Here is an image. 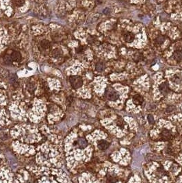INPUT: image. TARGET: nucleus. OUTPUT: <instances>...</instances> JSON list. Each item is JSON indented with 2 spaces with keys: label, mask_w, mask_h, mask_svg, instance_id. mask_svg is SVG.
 I'll use <instances>...</instances> for the list:
<instances>
[{
  "label": "nucleus",
  "mask_w": 182,
  "mask_h": 183,
  "mask_svg": "<svg viewBox=\"0 0 182 183\" xmlns=\"http://www.w3.org/2000/svg\"><path fill=\"white\" fill-rule=\"evenodd\" d=\"M12 1H13V3H14L15 6H17L18 7L22 6L25 3L24 0H12Z\"/></svg>",
  "instance_id": "nucleus-14"
},
{
  "label": "nucleus",
  "mask_w": 182,
  "mask_h": 183,
  "mask_svg": "<svg viewBox=\"0 0 182 183\" xmlns=\"http://www.w3.org/2000/svg\"><path fill=\"white\" fill-rule=\"evenodd\" d=\"M171 133L167 130H164L161 133V137H162V139H164V140L169 139L171 138Z\"/></svg>",
  "instance_id": "nucleus-8"
},
{
  "label": "nucleus",
  "mask_w": 182,
  "mask_h": 183,
  "mask_svg": "<svg viewBox=\"0 0 182 183\" xmlns=\"http://www.w3.org/2000/svg\"><path fill=\"white\" fill-rule=\"evenodd\" d=\"M160 91L162 95H166L170 92V88L167 82H163L160 85Z\"/></svg>",
  "instance_id": "nucleus-3"
},
{
  "label": "nucleus",
  "mask_w": 182,
  "mask_h": 183,
  "mask_svg": "<svg viewBox=\"0 0 182 183\" xmlns=\"http://www.w3.org/2000/svg\"><path fill=\"white\" fill-rule=\"evenodd\" d=\"M148 121H149V122L151 124H153V123H154V118H153V117L151 115H148Z\"/></svg>",
  "instance_id": "nucleus-18"
},
{
  "label": "nucleus",
  "mask_w": 182,
  "mask_h": 183,
  "mask_svg": "<svg viewBox=\"0 0 182 183\" xmlns=\"http://www.w3.org/2000/svg\"><path fill=\"white\" fill-rule=\"evenodd\" d=\"M171 80L173 82H175L176 84H179L181 82H182V77H180L178 75H175L173 77H172Z\"/></svg>",
  "instance_id": "nucleus-12"
},
{
  "label": "nucleus",
  "mask_w": 182,
  "mask_h": 183,
  "mask_svg": "<svg viewBox=\"0 0 182 183\" xmlns=\"http://www.w3.org/2000/svg\"><path fill=\"white\" fill-rule=\"evenodd\" d=\"M106 97L111 101H116L119 97V95L117 93V91L111 87H109L106 89Z\"/></svg>",
  "instance_id": "nucleus-1"
},
{
  "label": "nucleus",
  "mask_w": 182,
  "mask_h": 183,
  "mask_svg": "<svg viewBox=\"0 0 182 183\" xmlns=\"http://www.w3.org/2000/svg\"><path fill=\"white\" fill-rule=\"evenodd\" d=\"M173 58L176 61L180 62L182 60V51H175L173 54Z\"/></svg>",
  "instance_id": "nucleus-7"
},
{
  "label": "nucleus",
  "mask_w": 182,
  "mask_h": 183,
  "mask_svg": "<svg viewBox=\"0 0 182 183\" xmlns=\"http://www.w3.org/2000/svg\"><path fill=\"white\" fill-rule=\"evenodd\" d=\"M11 58L15 61H20L21 59V55L18 51H14L11 55Z\"/></svg>",
  "instance_id": "nucleus-6"
},
{
  "label": "nucleus",
  "mask_w": 182,
  "mask_h": 183,
  "mask_svg": "<svg viewBox=\"0 0 182 183\" xmlns=\"http://www.w3.org/2000/svg\"><path fill=\"white\" fill-rule=\"evenodd\" d=\"M124 39H125V41L130 43V42H132V41L134 40V34L132 33L127 32V33L125 34V36H124Z\"/></svg>",
  "instance_id": "nucleus-9"
},
{
  "label": "nucleus",
  "mask_w": 182,
  "mask_h": 183,
  "mask_svg": "<svg viewBox=\"0 0 182 183\" xmlns=\"http://www.w3.org/2000/svg\"><path fill=\"white\" fill-rule=\"evenodd\" d=\"M40 46H41V48L44 49H47L48 48H49V46H50V43L47 40H43L41 43H40Z\"/></svg>",
  "instance_id": "nucleus-11"
},
{
  "label": "nucleus",
  "mask_w": 182,
  "mask_h": 183,
  "mask_svg": "<svg viewBox=\"0 0 182 183\" xmlns=\"http://www.w3.org/2000/svg\"><path fill=\"white\" fill-rule=\"evenodd\" d=\"M103 14H104V15H109V14L111 13V10L109 9V8H106L103 10Z\"/></svg>",
  "instance_id": "nucleus-19"
},
{
  "label": "nucleus",
  "mask_w": 182,
  "mask_h": 183,
  "mask_svg": "<svg viewBox=\"0 0 182 183\" xmlns=\"http://www.w3.org/2000/svg\"><path fill=\"white\" fill-rule=\"evenodd\" d=\"M62 54V52L61 51L58 49H55L54 52H53V55L54 56L55 58H57V57H59Z\"/></svg>",
  "instance_id": "nucleus-15"
},
{
  "label": "nucleus",
  "mask_w": 182,
  "mask_h": 183,
  "mask_svg": "<svg viewBox=\"0 0 182 183\" xmlns=\"http://www.w3.org/2000/svg\"><path fill=\"white\" fill-rule=\"evenodd\" d=\"M133 101L134 103L137 104V105H140L143 102V98L141 95H135L133 97Z\"/></svg>",
  "instance_id": "nucleus-5"
},
{
  "label": "nucleus",
  "mask_w": 182,
  "mask_h": 183,
  "mask_svg": "<svg viewBox=\"0 0 182 183\" xmlns=\"http://www.w3.org/2000/svg\"><path fill=\"white\" fill-rule=\"evenodd\" d=\"M155 41H156V43H157V44H159V45L162 44L164 41V38L163 37H162V36H160V37H158L156 39Z\"/></svg>",
  "instance_id": "nucleus-17"
},
{
  "label": "nucleus",
  "mask_w": 182,
  "mask_h": 183,
  "mask_svg": "<svg viewBox=\"0 0 182 183\" xmlns=\"http://www.w3.org/2000/svg\"><path fill=\"white\" fill-rule=\"evenodd\" d=\"M4 61L6 65H10L11 64V58L9 56H5L4 58Z\"/></svg>",
  "instance_id": "nucleus-16"
},
{
  "label": "nucleus",
  "mask_w": 182,
  "mask_h": 183,
  "mask_svg": "<svg viewBox=\"0 0 182 183\" xmlns=\"http://www.w3.org/2000/svg\"><path fill=\"white\" fill-rule=\"evenodd\" d=\"M106 67L103 62H99L96 65V70L99 72H101L103 70L105 69Z\"/></svg>",
  "instance_id": "nucleus-10"
},
{
  "label": "nucleus",
  "mask_w": 182,
  "mask_h": 183,
  "mask_svg": "<svg viewBox=\"0 0 182 183\" xmlns=\"http://www.w3.org/2000/svg\"><path fill=\"white\" fill-rule=\"evenodd\" d=\"M78 144L82 148H84L87 146V142L84 139H80L78 140Z\"/></svg>",
  "instance_id": "nucleus-13"
},
{
  "label": "nucleus",
  "mask_w": 182,
  "mask_h": 183,
  "mask_svg": "<svg viewBox=\"0 0 182 183\" xmlns=\"http://www.w3.org/2000/svg\"><path fill=\"white\" fill-rule=\"evenodd\" d=\"M99 148L101 150H106L109 147V143L105 140H101L98 142Z\"/></svg>",
  "instance_id": "nucleus-4"
},
{
  "label": "nucleus",
  "mask_w": 182,
  "mask_h": 183,
  "mask_svg": "<svg viewBox=\"0 0 182 183\" xmlns=\"http://www.w3.org/2000/svg\"><path fill=\"white\" fill-rule=\"evenodd\" d=\"M69 80L73 88H75V89L81 87L83 84L82 78L79 76H72V77H70Z\"/></svg>",
  "instance_id": "nucleus-2"
}]
</instances>
